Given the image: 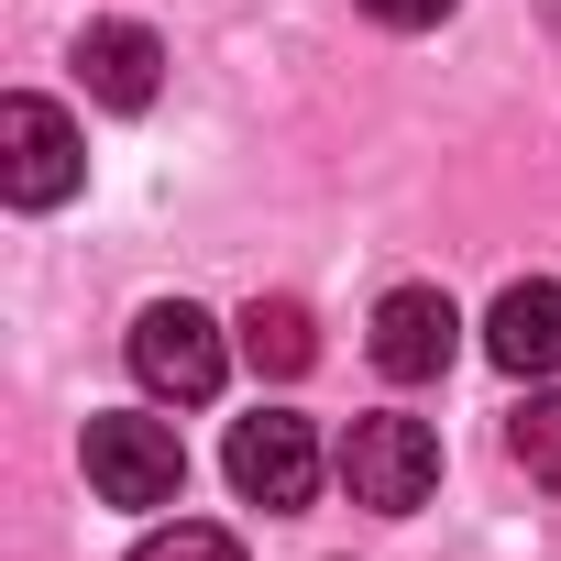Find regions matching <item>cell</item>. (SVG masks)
I'll return each instance as SVG.
<instances>
[{"mask_svg":"<svg viewBox=\"0 0 561 561\" xmlns=\"http://www.w3.org/2000/svg\"><path fill=\"white\" fill-rule=\"evenodd\" d=\"M484 353L506 375H561V287L550 275H517V287L484 309Z\"/></svg>","mask_w":561,"mask_h":561,"instance_id":"obj_7","label":"cell"},{"mask_svg":"<svg viewBox=\"0 0 561 561\" xmlns=\"http://www.w3.org/2000/svg\"><path fill=\"white\" fill-rule=\"evenodd\" d=\"M133 375H144L154 397H176V408L220 397V375H231L220 320H209V309H187V298H154V309L133 320Z\"/></svg>","mask_w":561,"mask_h":561,"instance_id":"obj_4","label":"cell"},{"mask_svg":"<svg viewBox=\"0 0 561 561\" xmlns=\"http://www.w3.org/2000/svg\"><path fill=\"white\" fill-rule=\"evenodd\" d=\"M78 122L56 111V100H34V89H12L0 100V198L12 209H56L67 187H78Z\"/></svg>","mask_w":561,"mask_h":561,"instance_id":"obj_3","label":"cell"},{"mask_svg":"<svg viewBox=\"0 0 561 561\" xmlns=\"http://www.w3.org/2000/svg\"><path fill=\"white\" fill-rule=\"evenodd\" d=\"M133 561H242V539H231V528H209V517H176V528H154Z\"/></svg>","mask_w":561,"mask_h":561,"instance_id":"obj_11","label":"cell"},{"mask_svg":"<svg viewBox=\"0 0 561 561\" xmlns=\"http://www.w3.org/2000/svg\"><path fill=\"white\" fill-rule=\"evenodd\" d=\"M375 23H397V34H430V23H451V0H364Z\"/></svg>","mask_w":561,"mask_h":561,"instance_id":"obj_12","label":"cell"},{"mask_svg":"<svg viewBox=\"0 0 561 561\" xmlns=\"http://www.w3.org/2000/svg\"><path fill=\"white\" fill-rule=\"evenodd\" d=\"M242 364L275 375V386L309 375V364H320V320H309L298 298H253V309H242Z\"/></svg>","mask_w":561,"mask_h":561,"instance_id":"obj_9","label":"cell"},{"mask_svg":"<svg viewBox=\"0 0 561 561\" xmlns=\"http://www.w3.org/2000/svg\"><path fill=\"white\" fill-rule=\"evenodd\" d=\"M78 78H89L100 111H144V100L165 89V45H154L144 23H89V34H78Z\"/></svg>","mask_w":561,"mask_h":561,"instance_id":"obj_8","label":"cell"},{"mask_svg":"<svg viewBox=\"0 0 561 561\" xmlns=\"http://www.w3.org/2000/svg\"><path fill=\"white\" fill-rule=\"evenodd\" d=\"M342 484H353V506H375V517L430 506V484H440V430H430V419H397V408L353 419V430H342Z\"/></svg>","mask_w":561,"mask_h":561,"instance_id":"obj_1","label":"cell"},{"mask_svg":"<svg viewBox=\"0 0 561 561\" xmlns=\"http://www.w3.org/2000/svg\"><path fill=\"white\" fill-rule=\"evenodd\" d=\"M78 451H89V495H100V506H176V495H187V451H176L165 419L100 408Z\"/></svg>","mask_w":561,"mask_h":561,"instance_id":"obj_2","label":"cell"},{"mask_svg":"<svg viewBox=\"0 0 561 561\" xmlns=\"http://www.w3.org/2000/svg\"><path fill=\"white\" fill-rule=\"evenodd\" d=\"M451 353H462V309H451L440 287H397V298L375 309V364H386L397 386L451 375Z\"/></svg>","mask_w":561,"mask_h":561,"instance_id":"obj_6","label":"cell"},{"mask_svg":"<svg viewBox=\"0 0 561 561\" xmlns=\"http://www.w3.org/2000/svg\"><path fill=\"white\" fill-rule=\"evenodd\" d=\"M506 440H517V462H528V484H550V495H561V386H550V397H528Z\"/></svg>","mask_w":561,"mask_h":561,"instance_id":"obj_10","label":"cell"},{"mask_svg":"<svg viewBox=\"0 0 561 561\" xmlns=\"http://www.w3.org/2000/svg\"><path fill=\"white\" fill-rule=\"evenodd\" d=\"M231 484L253 495V506H309L320 495V440H309V419H287V408H253V419H231Z\"/></svg>","mask_w":561,"mask_h":561,"instance_id":"obj_5","label":"cell"}]
</instances>
